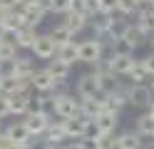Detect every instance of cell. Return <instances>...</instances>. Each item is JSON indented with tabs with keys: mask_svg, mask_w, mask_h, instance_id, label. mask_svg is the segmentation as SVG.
Returning <instances> with one entry per match:
<instances>
[{
	"mask_svg": "<svg viewBox=\"0 0 154 149\" xmlns=\"http://www.w3.org/2000/svg\"><path fill=\"white\" fill-rule=\"evenodd\" d=\"M107 62H109L112 72L117 75V77H127V75L132 72V67L137 65V60H134V55L129 52V50L117 47V50H109V55H107Z\"/></svg>",
	"mask_w": 154,
	"mask_h": 149,
	"instance_id": "6da1fadb",
	"label": "cell"
},
{
	"mask_svg": "<svg viewBox=\"0 0 154 149\" xmlns=\"http://www.w3.org/2000/svg\"><path fill=\"white\" fill-rule=\"evenodd\" d=\"M55 114L60 119H75L80 114V97L70 92H55Z\"/></svg>",
	"mask_w": 154,
	"mask_h": 149,
	"instance_id": "7a4b0ae2",
	"label": "cell"
},
{
	"mask_svg": "<svg viewBox=\"0 0 154 149\" xmlns=\"http://www.w3.org/2000/svg\"><path fill=\"white\" fill-rule=\"evenodd\" d=\"M75 95L80 99H94V97H102V82L94 72H85L77 77L75 82Z\"/></svg>",
	"mask_w": 154,
	"mask_h": 149,
	"instance_id": "3957f363",
	"label": "cell"
},
{
	"mask_svg": "<svg viewBox=\"0 0 154 149\" xmlns=\"http://www.w3.org/2000/svg\"><path fill=\"white\" fill-rule=\"evenodd\" d=\"M23 124L27 127V132H30L32 137H45V132L52 124V117L40 112V109H30V112L23 117Z\"/></svg>",
	"mask_w": 154,
	"mask_h": 149,
	"instance_id": "277c9868",
	"label": "cell"
},
{
	"mask_svg": "<svg viewBox=\"0 0 154 149\" xmlns=\"http://www.w3.org/2000/svg\"><path fill=\"white\" fill-rule=\"evenodd\" d=\"M100 60H104V45H102V40H97V37L82 40V42H80V62L94 67Z\"/></svg>",
	"mask_w": 154,
	"mask_h": 149,
	"instance_id": "5b68a950",
	"label": "cell"
},
{
	"mask_svg": "<svg viewBox=\"0 0 154 149\" xmlns=\"http://www.w3.org/2000/svg\"><path fill=\"white\" fill-rule=\"evenodd\" d=\"M127 102L134 109H149L154 102V92L149 85H129L127 89Z\"/></svg>",
	"mask_w": 154,
	"mask_h": 149,
	"instance_id": "8992f818",
	"label": "cell"
},
{
	"mask_svg": "<svg viewBox=\"0 0 154 149\" xmlns=\"http://www.w3.org/2000/svg\"><path fill=\"white\" fill-rule=\"evenodd\" d=\"M144 42H149V37L142 33V30L134 25V23H127L124 25V30H122V37H119V45L124 47V50H129V52H134V50H139ZM117 50V47H114Z\"/></svg>",
	"mask_w": 154,
	"mask_h": 149,
	"instance_id": "52a82bcc",
	"label": "cell"
},
{
	"mask_svg": "<svg viewBox=\"0 0 154 149\" xmlns=\"http://www.w3.org/2000/svg\"><path fill=\"white\" fill-rule=\"evenodd\" d=\"M20 13H23V17H25V27H37L50 10H47V0H35V3L25 5Z\"/></svg>",
	"mask_w": 154,
	"mask_h": 149,
	"instance_id": "ba28073f",
	"label": "cell"
},
{
	"mask_svg": "<svg viewBox=\"0 0 154 149\" xmlns=\"http://www.w3.org/2000/svg\"><path fill=\"white\" fill-rule=\"evenodd\" d=\"M32 55L37 57V60H55L57 57V42L52 40V35L50 33H45V35H40L35 40V45H32Z\"/></svg>",
	"mask_w": 154,
	"mask_h": 149,
	"instance_id": "9c48e42d",
	"label": "cell"
},
{
	"mask_svg": "<svg viewBox=\"0 0 154 149\" xmlns=\"http://www.w3.org/2000/svg\"><path fill=\"white\" fill-rule=\"evenodd\" d=\"M30 82H32V89H35L37 95H52L55 89H57V79L50 75V70H47V67L37 70Z\"/></svg>",
	"mask_w": 154,
	"mask_h": 149,
	"instance_id": "30bf717a",
	"label": "cell"
},
{
	"mask_svg": "<svg viewBox=\"0 0 154 149\" xmlns=\"http://www.w3.org/2000/svg\"><path fill=\"white\" fill-rule=\"evenodd\" d=\"M32 95H8V109H10V117H25L32 109Z\"/></svg>",
	"mask_w": 154,
	"mask_h": 149,
	"instance_id": "8fae6325",
	"label": "cell"
},
{
	"mask_svg": "<svg viewBox=\"0 0 154 149\" xmlns=\"http://www.w3.org/2000/svg\"><path fill=\"white\" fill-rule=\"evenodd\" d=\"M65 122V132H67V139H72V142H77V139H85L90 132V119L85 117H75V119H62Z\"/></svg>",
	"mask_w": 154,
	"mask_h": 149,
	"instance_id": "7c38bea8",
	"label": "cell"
},
{
	"mask_svg": "<svg viewBox=\"0 0 154 149\" xmlns=\"http://www.w3.org/2000/svg\"><path fill=\"white\" fill-rule=\"evenodd\" d=\"M37 72V67H35V57H17L15 62L10 65V75L15 77H23V79H32V75Z\"/></svg>",
	"mask_w": 154,
	"mask_h": 149,
	"instance_id": "4fadbf2b",
	"label": "cell"
},
{
	"mask_svg": "<svg viewBox=\"0 0 154 149\" xmlns=\"http://www.w3.org/2000/svg\"><path fill=\"white\" fill-rule=\"evenodd\" d=\"M104 112V99L94 97V99H80V114L85 119H97Z\"/></svg>",
	"mask_w": 154,
	"mask_h": 149,
	"instance_id": "5bb4252c",
	"label": "cell"
},
{
	"mask_svg": "<svg viewBox=\"0 0 154 149\" xmlns=\"http://www.w3.org/2000/svg\"><path fill=\"white\" fill-rule=\"evenodd\" d=\"M87 23H90V17L87 15H82L80 10H70V13L65 15V20H62V25L70 30L72 35H77V33H82L85 27H87Z\"/></svg>",
	"mask_w": 154,
	"mask_h": 149,
	"instance_id": "9a60e30c",
	"label": "cell"
},
{
	"mask_svg": "<svg viewBox=\"0 0 154 149\" xmlns=\"http://www.w3.org/2000/svg\"><path fill=\"white\" fill-rule=\"evenodd\" d=\"M70 67H72V65L62 62L60 57H55V60H50V62H47V70H50V75L57 79V87H65V85H67V77H70Z\"/></svg>",
	"mask_w": 154,
	"mask_h": 149,
	"instance_id": "2e32d148",
	"label": "cell"
},
{
	"mask_svg": "<svg viewBox=\"0 0 154 149\" xmlns=\"http://www.w3.org/2000/svg\"><path fill=\"white\" fill-rule=\"evenodd\" d=\"M117 117H119L117 112H102L97 119H94L97 132H100V134H114V129H117V124H119Z\"/></svg>",
	"mask_w": 154,
	"mask_h": 149,
	"instance_id": "e0dca14e",
	"label": "cell"
},
{
	"mask_svg": "<svg viewBox=\"0 0 154 149\" xmlns=\"http://www.w3.org/2000/svg\"><path fill=\"white\" fill-rule=\"evenodd\" d=\"M134 25H137L147 37H152V35H154V10H152V8L139 10V13L134 15Z\"/></svg>",
	"mask_w": 154,
	"mask_h": 149,
	"instance_id": "ac0fdd59",
	"label": "cell"
},
{
	"mask_svg": "<svg viewBox=\"0 0 154 149\" xmlns=\"http://www.w3.org/2000/svg\"><path fill=\"white\" fill-rule=\"evenodd\" d=\"M5 134L10 137L15 144H30V139H32V134L27 132V127H25L23 122H13V124H8V127H5Z\"/></svg>",
	"mask_w": 154,
	"mask_h": 149,
	"instance_id": "d6986e66",
	"label": "cell"
},
{
	"mask_svg": "<svg viewBox=\"0 0 154 149\" xmlns=\"http://www.w3.org/2000/svg\"><path fill=\"white\" fill-rule=\"evenodd\" d=\"M57 57H60L62 62H67V65H75V62H80V42L70 40V42L60 45V47H57Z\"/></svg>",
	"mask_w": 154,
	"mask_h": 149,
	"instance_id": "ffe728a7",
	"label": "cell"
},
{
	"mask_svg": "<svg viewBox=\"0 0 154 149\" xmlns=\"http://www.w3.org/2000/svg\"><path fill=\"white\" fill-rule=\"evenodd\" d=\"M134 132H137L142 139H154V117L149 112L139 114L137 122H134Z\"/></svg>",
	"mask_w": 154,
	"mask_h": 149,
	"instance_id": "44dd1931",
	"label": "cell"
},
{
	"mask_svg": "<svg viewBox=\"0 0 154 149\" xmlns=\"http://www.w3.org/2000/svg\"><path fill=\"white\" fill-rule=\"evenodd\" d=\"M144 139L134 132V129H127V132L117 134V149H144Z\"/></svg>",
	"mask_w": 154,
	"mask_h": 149,
	"instance_id": "7402d4cb",
	"label": "cell"
},
{
	"mask_svg": "<svg viewBox=\"0 0 154 149\" xmlns=\"http://www.w3.org/2000/svg\"><path fill=\"white\" fill-rule=\"evenodd\" d=\"M40 37V33H37L35 27H23L20 33H15L13 35V40H15V45L20 47V50H32V45H35V40Z\"/></svg>",
	"mask_w": 154,
	"mask_h": 149,
	"instance_id": "603a6c76",
	"label": "cell"
},
{
	"mask_svg": "<svg viewBox=\"0 0 154 149\" xmlns=\"http://www.w3.org/2000/svg\"><path fill=\"white\" fill-rule=\"evenodd\" d=\"M17 50H20V47L15 45V40H13V37H5V40H0V62H5V65H13L15 60L20 57V55H17Z\"/></svg>",
	"mask_w": 154,
	"mask_h": 149,
	"instance_id": "cb8c5ba5",
	"label": "cell"
},
{
	"mask_svg": "<svg viewBox=\"0 0 154 149\" xmlns=\"http://www.w3.org/2000/svg\"><path fill=\"white\" fill-rule=\"evenodd\" d=\"M67 139V132H65V122L62 119H57V122L50 124V129L45 132V142L47 144H62Z\"/></svg>",
	"mask_w": 154,
	"mask_h": 149,
	"instance_id": "d4e9b609",
	"label": "cell"
},
{
	"mask_svg": "<svg viewBox=\"0 0 154 149\" xmlns=\"http://www.w3.org/2000/svg\"><path fill=\"white\" fill-rule=\"evenodd\" d=\"M35 109H40L45 114H55V95H37L35 97Z\"/></svg>",
	"mask_w": 154,
	"mask_h": 149,
	"instance_id": "484cf974",
	"label": "cell"
},
{
	"mask_svg": "<svg viewBox=\"0 0 154 149\" xmlns=\"http://www.w3.org/2000/svg\"><path fill=\"white\" fill-rule=\"evenodd\" d=\"M47 10L57 15H67L70 10H75V0H47Z\"/></svg>",
	"mask_w": 154,
	"mask_h": 149,
	"instance_id": "4316f807",
	"label": "cell"
},
{
	"mask_svg": "<svg viewBox=\"0 0 154 149\" xmlns=\"http://www.w3.org/2000/svg\"><path fill=\"white\" fill-rule=\"evenodd\" d=\"M75 10H80V13H82V15H87V17L100 15V5H97V0H75Z\"/></svg>",
	"mask_w": 154,
	"mask_h": 149,
	"instance_id": "83f0119b",
	"label": "cell"
},
{
	"mask_svg": "<svg viewBox=\"0 0 154 149\" xmlns=\"http://www.w3.org/2000/svg\"><path fill=\"white\" fill-rule=\"evenodd\" d=\"M50 35H52V40L57 42V47L65 45V42H70V40H75V35H72V33H70V30H67L62 23H60V25H55V27L50 30Z\"/></svg>",
	"mask_w": 154,
	"mask_h": 149,
	"instance_id": "f1b7e54d",
	"label": "cell"
},
{
	"mask_svg": "<svg viewBox=\"0 0 154 149\" xmlns=\"http://www.w3.org/2000/svg\"><path fill=\"white\" fill-rule=\"evenodd\" d=\"M127 79H129V85H144V79H149L147 70H144V65H142V60H137V65L132 67V72L127 75Z\"/></svg>",
	"mask_w": 154,
	"mask_h": 149,
	"instance_id": "f546056e",
	"label": "cell"
},
{
	"mask_svg": "<svg viewBox=\"0 0 154 149\" xmlns=\"http://www.w3.org/2000/svg\"><path fill=\"white\" fill-rule=\"evenodd\" d=\"M100 5V15H114L119 8V0H97Z\"/></svg>",
	"mask_w": 154,
	"mask_h": 149,
	"instance_id": "4dcf8cb0",
	"label": "cell"
},
{
	"mask_svg": "<svg viewBox=\"0 0 154 149\" xmlns=\"http://www.w3.org/2000/svg\"><path fill=\"white\" fill-rule=\"evenodd\" d=\"M97 149H117V137L114 134H100L97 137Z\"/></svg>",
	"mask_w": 154,
	"mask_h": 149,
	"instance_id": "1f68e13d",
	"label": "cell"
},
{
	"mask_svg": "<svg viewBox=\"0 0 154 149\" xmlns=\"http://www.w3.org/2000/svg\"><path fill=\"white\" fill-rule=\"evenodd\" d=\"M142 65H144V70H147V75L152 79L154 77V52H149L147 57H142Z\"/></svg>",
	"mask_w": 154,
	"mask_h": 149,
	"instance_id": "d6a6232c",
	"label": "cell"
},
{
	"mask_svg": "<svg viewBox=\"0 0 154 149\" xmlns=\"http://www.w3.org/2000/svg\"><path fill=\"white\" fill-rule=\"evenodd\" d=\"M0 8H5V10H17V0H0Z\"/></svg>",
	"mask_w": 154,
	"mask_h": 149,
	"instance_id": "836d02e7",
	"label": "cell"
},
{
	"mask_svg": "<svg viewBox=\"0 0 154 149\" xmlns=\"http://www.w3.org/2000/svg\"><path fill=\"white\" fill-rule=\"evenodd\" d=\"M47 149H67V144H47Z\"/></svg>",
	"mask_w": 154,
	"mask_h": 149,
	"instance_id": "e575fe53",
	"label": "cell"
},
{
	"mask_svg": "<svg viewBox=\"0 0 154 149\" xmlns=\"http://www.w3.org/2000/svg\"><path fill=\"white\" fill-rule=\"evenodd\" d=\"M67 149H82V144L80 142H72V144H67Z\"/></svg>",
	"mask_w": 154,
	"mask_h": 149,
	"instance_id": "d590c367",
	"label": "cell"
},
{
	"mask_svg": "<svg viewBox=\"0 0 154 149\" xmlns=\"http://www.w3.org/2000/svg\"><path fill=\"white\" fill-rule=\"evenodd\" d=\"M13 149H32V147H30V144H15Z\"/></svg>",
	"mask_w": 154,
	"mask_h": 149,
	"instance_id": "8d00e7d4",
	"label": "cell"
},
{
	"mask_svg": "<svg viewBox=\"0 0 154 149\" xmlns=\"http://www.w3.org/2000/svg\"><path fill=\"white\" fill-rule=\"evenodd\" d=\"M149 47H152V52H154V35L149 37Z\"/></svg>",
	"mask_w": 154,
	"mask_h": 149,
	"instance_id": "74e56055",
	"label": "cell"
},
{
	"mask_svg": "<svg viewBox=\"0 0 154 149\" xmlns=\"http://www.w3.org/2000/svg\"><path fill=\"white\" fill-rule=\"evenodd\" d=\"M147 112H149V114H152V117H154V102H152V107H149V109H147Z\"/></svg>",
	"mask_w": 154,
	"mask_h": 149,
	"instance_id": "f35d334b",
	"label": "cell"
},
{
	"mask_svg": "<svg viewBox=\"0 0 154 149\" xmlns=\"http://www.w3.org/2000/svg\"><path fill=\"white\" fill-rule=\"evenodd\" d=\"M149 87H152V92H154V77H152V82H149Z\"/></svg>",
	"mask_w": 154,
	"mask_h": 149,
	"instance_id": "ab89813d",
	"label": "cell"
},
{
	"mask_svg": "<svg viewBox=\"0 0 154 149\" xmlns=\"http://www.w3.org/2000/svg\"><path fill=\"white\" fill-rule=\"evenodd\" d=\"M3 129H5V127H3V119H0V132H3Z\"/></svg>",
	"mask_w": 154,
	"mask_h": 149,
	"instance_id": "60d3db41",
	"label": "cell"
},
{
	"mask_svg": "<svg viewBox=\"0 0 154 149\" xmlns=\"http://www.w3.org/2000/svg\"><path fill=\"white\" fill-rule=\"evenodd\" d=\"M149 5H152V8H154V0H149Z\"/></svg>",
	"mask_w": 154,
	"mask_h": 149,
	"instance_id": "b9f144b4",
	"label": "cell"
},
{
	"mask_svg": "<svg viewBox=\"0 0 154 149\" xmlns=\"http://www.w3.org/2000/svg\"><path fill=\"white\" fill-rule=\"evenodd\" d=\"M152 142H154V139H152Z\"/></svg>",
	"mask_w": 154,
	"mask_h": 149,
	"instance_id": "7bdbcfd3",
	"label": "cell"
}]
</instances>
